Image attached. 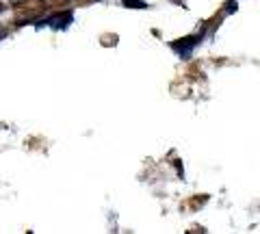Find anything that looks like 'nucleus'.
I'll return each instance as SVG.
<instances>
[{
	"instance_id": "nucleus-2",
	"label": "nucleus",
	"mask_w": 260,
	"mask_h": 234,
	"mask_svg": "<svg viewBox=\"0 0 260 234\" xmlns=\"http://www.w3.org/2000/svg\"><path fill=\"white\" fill-rule=\"evenodd\" d=\"M72 22V13H59V15H52L50 20H48V24H50L52 28H65L68 24Z\"/></svg>"
},
{
	"instance_id": "nucleus-3",
	"label": "nucleus",
	"mask_w": 260,
	"mask_h": 234,
	"mask_svg": "<svg viewBox=\"0 0 260 234\" xmlns=\"http://www.w3.org/2000/svg\"><path fill=\"white\" fill-rule=\"evenodd\" d=\"M124 5L126 7H145L143 0H124Z\"/></svg>"
},
{
	"instance_id": "nucleus-5",
	"label": "nucleus",
	"mask_w": 260,
	"mask_h": 234,
	"mask_svg": "<svg viewBox=\"0 0 260 234\" xmlns=\"http://www.w3.org/2000/svg\"><path fill=\"white\" fill-rule=\"evenodd\" d=\"M3 11H5V5H3V3H0V13H3Z\"/></svg>"
},
{
	"instance_id": "nucleus-4",
	"label": "nucleus",
	"mask_w": 260,
	"mask_h": 234,
	"mask_svg": "<svg viewBox=\"0 0 260 234\" xmlns=\"http://www.w3.org/2000/svg\"><path fill=\"white\" fill-rule=\"evenodd\" d=\"M9 3H11V5H18V3H22V0H9Z\"/></svg>"
},
{
	"instance_id": "nucleus-8",
	"label": "nucleus",
	"mask_w": 260,
	"mask_h": 234,
	"mask_svg": "<svg viewBox=\"0 0 260 234\" xmlns=\"http://www.w3.org/2000/svg\"><path fill=\"white\" fill-rule=\"evenodd\" d=\"M39 3H44V0H39Z\"/></svg>"
},
{
	"instance_id": "nucleus-6",
	"label": "nucleus",
	"mask_w": 260,
	"mask_h": 234,
	"mask_svg": "<svg viewBox=\"0 0 260 234\" xmlns=\"http://www.w3.org/2000/svg\"><path fill=\"white\" fill-rule=\"evenodd\" d=\"M5 35H7V33H5V30H0V39H3V37H5Z\"/></svg>"
},
{
	"instance_id": "nucleus-7",
	"label": "nucleus",
	"mask_w": 260,
	"mask_h": 234,
	"mask_svg": "<svg viewBox=\"0 0 260 234\" xmlns=\"http://www.w3.org/2000/svg\"><path fill=\"white\" fill-rule=\"evenodd\" d=\"M176 3H180V0H176Z\"/></svg>"
},
{
	"instance_id": "nucleus-1",
	"label": "nucleus",
	"mask_w": 260,
	"mask_h": 234,
	"mask_svg": "<svg viewBox=\"0 0 260 234\" xmlns=\"http://www.w3.org/2000/svg\"><path fill=\"white\" fill-rule=\"evenodd\" d=\"M193 46H195V39H182V42H176L174 44V50L176 52H180V56L182 59H189V54H191V50H193Z\"/></svg>"
}]
</instances>
